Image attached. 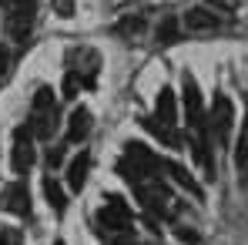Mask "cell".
I'll return each mask as SVG.
<instances>
[{
  "instance_id": "7",
  "label": "cell",
  "mask_w": 248,
  "mask_h": 245,
  "mask_svg": "<svg viewBox=\"0 0 248 245\" xmlns=\"http://www.w3.org/2000/svg\"><path fill=\"white\" fill-rule=\"evenodd\" d=\"M37 162V151H34V131H31V124H20L17 131H14V151H10V164H14V171L17 175H24V171H31Z\"/></svg>"
},
{
  "instance_id": "28",
  "label": "cell",
  "mask_w": 248,
  "mask_h": 245,
  "mask_svg": "<svg viewBox=\"0 0 248 245\" xmlns=\"http://www.w3.org/2000/svg\"><path fill=\"white\" fill-rule=\"evenodd\" d=\"M54 245H64V242H54Z\"/></svg>"
},
{
  "instance_id": "10",
  "label": "cell",
  "mask_w": 248,
  "mask_h": 245,
  "mask_svg": "<svg viewBox=\"0 0 248 245\" xmlns=\"http://www.w3.org/2000/svg\"><path fill=\"white\" fill-rule=\"evenodd\" d=\"M185 27H188L191 34H215V31L221 27V17H218L215 10H208V7H195V10L185 14Z\"/></svg>"
},
{
  "instance_id": "19",
  "label": "cell",
  "mask_w": 248,
  "mask_h": 245,
  "mask_svg": "<svg viewBox=\"0 0 248 245\" xmlns=\"http://www.w3.org/2000/svg\"><path fill=\"white\" fill-rule=\"evenodd\" d=\"M158 41H161V44H178V41H181L174 17H165V20H161V27H158Z\"/></svg>"
},
{
  "instance_id": "9",
  "label": "cell",
  "mask_w": 248,
  "mask_h": 245,
  "mask_svg": "<svg viewBox=\"0 0 248 245\" xmlns=\"http://www.w3.org/2000/svg\"><path fill=\"white\" fill-rule=\"evenodd\" d=\"M3 208L10 212V215H20V218H31V188L24 185V181H14V185H7L3 188Z\"/></svg>"
},
{
  "instance_id": "4",
  "label": "cell",
  "mask_w": 248,
  "mask_h": 245,
  "mask_svg": "<svg viewBox=\"0 0 248 245\" xmlns=\"http://www.w3.org/2000/svg\"><path fill=\"white\" fill-rule=\"evenodd\" d=\"M97 229L108 235H127L131 232V205L124 202L121 195H108L104 205L97 208Z\"/></svg>"
},
{
  "instance_id": "6",
  "label": "cell",
  "mask_w": 248,
  "mask_h": 245,
  "mask_svg": "<svg viewBox=\"0 0 248 245\" xmlns=\"http://www.w3.org/2000/svg\"><path fill=\"white\" fill-rule=\"evenodd\" d=\"M232 124H235V104H232V98H228V94H215L208 128L215 131V141H218V145H228V138H232Z\"/></svg>"
},
{
  "instance_id": "23",
  "label": "cell",
  "mask_w": 248,
  "mask_h": 245,
  "mask_svg": "<svg viewBox=\"0 0 248 245\" xmlns=\"http://www.w3.org/2000/svg\"><path fill=\"white\" fill-rule=\"evenodd\" d=\"M61 162H64V148H61V145L47 148V164H50V168H57Z\"/></svg>"
},
{
  "instance_id": "17",
  "label": "cell",
  "mask_w": 248,
  "mask_h": 245,
  "mask_svg": "<svg viewBox=\"0 0 248 245\" xmlns=\"http://www.w3.org/2000/svg\"><path fill=\"white\" fill-rule=\"evenodd\" d=\"M235 168L242 175H248V114L242 124V134H238V145H235Z\"/></svg>"
},
{
  "instance_id": "13",
  "label": "cell",
  "mask_w": 248,
  "mask_h": 245,
  "mask_svg": "<svg viewBox=\"0 0 248 245\" xmlns=\"http://www.w3.org/2000/svg\"><path fill=\"white\" fill-rule=\"evenodd\" d=\"M87 134H91V111L87 108H74V114L67 121V141L71 145H81Z\"/></svg>"
},
{
  "instance_id": "5",
  "label": "cell",
  "mask_w": 248,
  "mask_h": 245,
  "mask_svg": "<svg viewBox=\"0 0 248 245\" xmlns=\"http://www.w3.org/2000/svg\"><path fill=\"white\" fill-rule=\"evenodd\" d=\"M181 94H185V118H188V128H191L195 134H208L202 91H198V81H195L191 74H185V78H181Z\"/></svg>"
},
{
  "instance_id": "3",
  "label": "cell",
  "mask_w": 248,
  "mask_h": 245,
  "mask_svg": "<svg viewBox=\"0 0 248 245\" xmlns=\"http://www.w3.org/2000/svg\"><path fill=\"white\" fill-rule=\"evenodd\" d=\"M131 188H134L138 202H141V208H144L148 215H155V218H171V212H174V198H171L168 185L161 181V175L144 178V181H138V185H131Z\"/></svg>"
},
{
  "instance_id": "24",
  "label": "cell",
  "mask_w": 248,
  "mask_h": 245,
  "mask_svg": "<svg viewBox=\"0 0 248 245\" xmlns=\"http://www.w3.org/2000/svg\"><path fill=\"white\" fill-rule=\"evenodd\" d=\"M54 10L61 17H74V0H54Z\"/></svg>"
},
{
  "instance_id": "2",
  "label": "cell",
  "mask_w": 248,
  "mask_h": 245,
  "mask_svg": "<svg viewBox=\"0 0 248 245\" xmlns=\"http://www.w3.org/2000/svg\"><path fill=\"white\" fill-rule=\"evenodd\" d=\"M31 131H34V138H54V131H57V124H61V111H57V98H54V91L50 87H37V94H34V104H31Z\"/></svg>"
},
{
  "instance_id": "16",
  "label": "cell",
  "mask_w": 248,
  "mask_h": 245,
  "mask_svg": "<svg viewBox=\"0 0 248 245\" xmlns=\"http://www.w3.org/2000/svg\"><path fill=\"white\" fill-rule=\"evenodd\" d=\"M155 111H158V118L168 124H174V114H178V108H174V91L171 87H161V94H158V104H155Z\"/></svg>"
},
{
  "instance_id": "8",
  "label": "cell",
  "mask_w": 248,
  "mask_h": 245,
  "mask_svg": "<svg viewBox=\"0 0 248 245\" xmlns=\"http://www.w3.org/2000/svg\"><path fill=\"white\" fill-rule=\"evenodd\" d=\"M10 17H7V34L14 41H27L31 27H34V14H37V0H10Z\"/></svg>"
},
{
  "instance_id": "12",
  "label": "cell",
  "mask_w": 248,
  "mask_h": 245,
  "mask_svg": "<svg viewBox=\"0 0 248 245\" xmlns=\"http://www.w3.org/2000/svg\"><path fill=\"white\" fill-rule=\"evenodd\" d=\"M161 171H168V175H171V178H174V181H178L181 188H188V192H191L195 198H202V185H198V181H195V178L188 175V168H185V164L171 162V158H161Z\"/></svg>"
},
{
  "instance_id": "22",
  "label": "cell",
  "mask_w": 248,
  "mask_h": 245,
  "mask_svg": "<svg viewBox=\"0 0 248 245\" xmlns=\"http://www.w3.org/2000/svg\"><path fill=\"white\" fill-rule=\"evenodd\" d=\"M0 245H20V232L17 229H0Z\"/></svg>"
},
{
  "instance_id": "11",
  "label": "cell",
  "mask_w": 248,
  "mask_h": 245,
  "mask_svg": "<svg viewBox=\"0 0 248 245\" xmlns=\"http://www.w3.org/2000/svg\"><path fill=\"white\" fill-rule=\"evenodd\" d=\"M141 124H144V131H151L158 141H165L168 148H178V145H181V134L174 131V124L161 121L158 114H155V118H141Z\"/></svg>"
},
{
  "instance_id": "26",
  "label": "cell",
  "mask_w": 248,
  "mask_h": 245,
  "mask_svg": "<svg viewBox=\"0 0 248 245\" xmlns=\"http://www.w3.org/2000/svg\"><path fill=\"white\" fill-rule=\"evenodd\" d=\"M208 3H211L215 10H235V3H238V0H208Z\"/></svg>"
},
{
  "instance_id": "14",
  "label": "cell",
  "mask_w": 248,
  "mask_h": 245,
  "mask_svg": "<svg viewBox=\"0 0 248 245\" xmlns=\"http://www.w3.org/2000/svg\"><path fill=\"white\" fill-rule=\"evenodd\" d=\"M87 171H91V155L87 151H81L74 162L67 164V185L74 188V192H81L84 181H87Z\"/></svg>"
},
{
  "instance_id": "18",
  "label": "cell",
  "mask_w": 248,
  "mask_h": 245,
  "mask_svg": "<svg viewBox=\"0 0 248 245\" xmlns=\"http://www.w3.org/2000/svg\"><path fill=\"white\" fill-rule=\"evenodd\" d=\"M81 87H84V74L78 71V67H71V71L64 74V87H61V98H67V101H74Z\"/></svg>"
},
{
  "instance_id": "25",
  "label": "cell",
  "mask_w": 248,
  "mask_h": 245,
  "mask_svg": "<svg viewBox=\"0 0 248 245\" xmlns=\"http://www.w3.org/2000/svg\"><path fill=\"white\" fill-rule=\"evenodd\" d=\"M7 74H10V50L0 47V81H7Z\"/></svg>"
},
{
  "instance_id": "21",
  "label": "cell",
  "mask_w": 248,
  "mask_h": 245,
  "mask_svg": "<svg viewBox=\"0 0 248 245\" xmlns=\"http://www.w3.org/2000/svg\"><path fill=\"white\" fill-rule=\"evenodd\" d=\"M174 235H178L181 242H188V245L198 242V232H195V229H188V225H178V229H174Z\"/></svg>"
},
{
  "instance_id": "15",
  "label": "cell",
  "mask_w": 248,
  "mask_h": 245,
  "mask_svg": "<svg viewBox=\"0 0 248 245\" xmlns=\"http://www.w3.org/2000/svg\"><path fill=\"white\" fill-rule=\"evenodd\" d=\"M44 195H47V202H50V208L57 212V215H64V208H67V198H64V188L47 175L44 178Z\"/></svg>"
},
{
  "instance_id": "27",
  "label": "cell",
  "mask_w": 248,
  "mask_h": 245,
  "mask_svg": "<svg viewBox=\"0 0 248 245\" xmlns=\"http://www.w3.org/2000/svg\"><path fill=\"white\" fill-rule=\"evenodd\" d=\"M111 245H144V242H138V239H131V235H118Z\"/></svg>"
},
{
  "instance_id": "1",
  "label": "cell",
  "mask_w": 248,
  "mask_h": 245,
  "mask_svg": "<svg viewBox=\"0 0 248 245\" xmlns=\"http://www.w3.org/2000/svg\"><path fill=\"white\" fill-rule=\"evenodd\" d=\"M118 175H124L127 185H138V181H144V178L161 175V158H158L151 148H144L141 141H127L121 162H118Z\"/></svg>"
},
{
  "instance_id": "20",
  "label": "cell",
  "mask_w": 248,
  "mask_h": 245,
  "mask_svg": "<svg viewBox=\"0 0 248 245\" xmlns=\"http://www.w3.org/2000/svg\"><path fill=\"white\" fill-rule=\"evenodd\" d=\"M141 31H144V20L141 17H127V20L118 24V34H124V37H138Z\"/></svg>"
}]
</instances>
